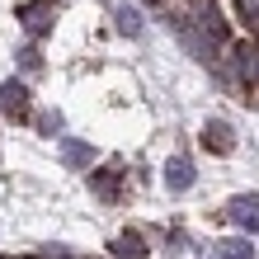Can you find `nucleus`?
I'll return each instance as SVG.
<instances>
[{
    "label": "nucleus",
    "mask_w": 259,
    "mask_h": 259,
    "mask_svg": "<svg viewBox=\"0 0 259 259\" xmlns=\"http://www.w3.org/2000/svg\"><path fill=\"white\" fill-rule=\"evenodd\" d=\"M38 132H48V137H52V132H62V113H57V109H48V113L38 118Z\"/></svg>",
    "instance_id": "nucleus-13"
},
{
    "label": "nucleus",
    "mask_w": 259,
    "mask_h": 259,
    "mask_svg": "<svg viewBox=\"0 0 259 259\" xmlns=\"http://www.w3.org/2000/svg\"><path fill=\"white\" fill-rule=\"evenodd\" d=\"M231 71H236L245 85L259 80V48H254V42H236V48H231Z\"/></svg>",
    "instance_id": "nucleus-4"
},
{
    "label": "nucleus",
    "mask_w": 259,
    "mask_h": 259,
    "mask_svg": "<svg viewBox=\"0 0 259 259\" xmlns=\"http://www.w3.org/2000/svg\"><path fill=\"white\" fill-rule=\"evenodd\" d=\"M212 259H254V245H245L240 236H231V240H217Z\"/></svg>",
    "instance_id": "nucleus-10"
},
{
    "label": "nucleus",
    "mask_w": 259,
    "mask_h": 259,
    "mask_svg": "<svg viewBox=\"0 0 259 259\" xmlns=\"http://www.w3.org/2000/svg\"><path fill=\"white\" fill-rule=\"evenodd\" d=\"M118 179H123V170H95V175H90V189H95L99 198H109V203H113V198L123 193V184H118Z\"/></svg>",
    "instance_id": "nucleus-8"
},
{
    "label": "nucleus",
    "mask_w": 259,
    "mask_h": 259,
    "mask_svg": "<svg viewBox=\"0 0 259 259\" xmlns=\"http://www.w3.org/2000/svg\"><path fill=\"white\" fill-rule=\"evenodd\" d=\"M236 10H240V19H245V28L259 33V5H254V0H236Z\"/></svg>",
    "instance_id": "nucleus-12"
},
{
    "label": "nucleus",
    "mask_w": 259,
    "mask_h": 259,
    "mask_svg": "<svg viewBox=\"0 0 259 259\" xmlns=\"http://www.w3.org/2000/svg\"><path fill=\"white\" fill-rule=\"evenodd\" d=\"M113 254H123V259H142L146 254V240H142V231H123L113 240Z\"/></svg>",
    "instance_id": "nucleus-9"
},
{
    "label": "nucleus",
    "mask_w": 259,
    "mask_h": 259,
    "mask_svg": "<svg viewBox=\"0 0 259 259\" xmlns=\"http://www.w3.org/2000/svg\"><path fill=\"white\" fill-rule=\"evenodd\" d=\"M62 160L71 165V170H85V165L95 160V151H90V142H75V137H62Z\"/></svg>",
    "instance_id": "nucleus-7"
},
{
    "label": "nucleus",
    "mask_w": 259,
    "mask_h": 259,
    "mask_svg": "<svg viewBox=\"0 0 259 259\" xmlns=\"http://www.w3.org/2000/svg\"><path fill=\"white\" fill-rule=\"evenodd\" d=\"M203 146L212 151V156H231V151H236V132H231V123L207 118V123H203Z\"/></svg>",
    "instance_id": "nucleus-3"
},
{
    "label": "nucleus",
    "mask_w": 259,
    "mask_h": 259,
    "mask_svg": "<svg viewBox=\"0 0 259 259\" xmlns=\"http://www.w3.org/2000/svg\"><path fill=\"white\" fill-rule=\"evenodd\" d=\"M19 66H24V71H38V66H42L38 48H24V52H19Z\"/></svg>",
    "instance_id": "nucleus-14"
},
{
    "label": "nucleus",
    "mask_w": 259,
    "mask_h": 259,
    "mask_svg": "<svg viewBox=\"0 0 259 259\" xmlns=\"http://www.w3.org/2000/svg\"><path fill=\"white\" fill-rule=\"evenodd\" d=\"M0 109L14 113V118H24L28 113V85L24 80H5L0 85Z\"/></svg>",
    "instance_id": "nucleus-6"
},
{
    "label": "nucleus",
    "mask_w": 259,
    "mask_h": 259,
    "mask_svg": "<svg viewBox=\"0 0 259 259\" xmlns=\"http://www.w3.org/2000/svg\"><path fill=\"white\" fill-rule=\"evenodd\" d=\"M193 179H198V170H193L189 156H170V160H165V189L184 193V189H193Z\"/></svg>",
    "instance_id": "nucleus-5"
},
{
    "label": "nucleus",
    "mask_w": 259,
    "mask_h": 259,
    "mask_svg": "<svg viewBox=\"0 0 259 259\" xmlns=\"http://www.w3.org/2000/svg\"><path fill=\"white\" fill-rule=\"evenodd\" d=\"M226 222L240 226V231H250V236H259V193L231 198V203H226Z\"/></svg>",
    "instance_id": "nucleus-1"
},
{
    "label": "nucleus",
    "mask_w": 259,
    "mask_h": 259,
    "mask_svg": "<svg viewBox=\"0 0 259 259\" xmlns=\"http://www.w3.org/2000/svg\"><path fill=\"white\" fill-rule=\"evenodd\" d=\"M19 24L33 38H42L52 28V0H24V5H19Z\"/></svg>",
    "instance_id": "nucleus-2"
},
{
    "label": "nucleus",
    "mask_w": 259,
    "mask_h": 259,
    "mask_svg": "<svg viewBox=\"0 0 259 259\" xmlns=\"http://www.w3.org/2000/svg\"><path fill=\"white\" fill-rule=\"evenodd\" d=\"M113 24H118V33H127V38L142 33V14H137L132 5H118V10H113Z\"/></svg>",
    "instance_id": "nucleus-11"
}]
</instances>
